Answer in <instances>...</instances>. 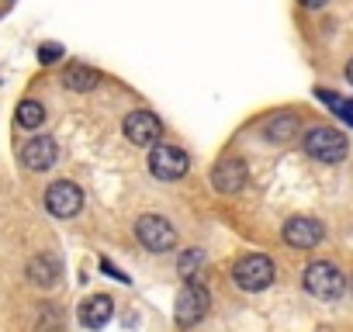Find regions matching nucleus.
I'll use <instances>...</instances> for the list:
<instances>
[{"label":"nucleus","instance_id":"obj_7","mask_svg":"<svg viewBox=\"0 0 353 332\" xmlns=\"http://www.w3.org/2000/svg\"><path fill=\"white\" fill-rule=\"evenodd\" d=\"M46 208L49 215L56 218H73L80 208H83V191L70 180H56L49 191H46Z\"/></svg>","mask_w":353,"mask_h":332},{"label":"nucleus","instance_id":"obj_9","mask_svg":"<svg viewBox=\"0 0 353 332\" xmlns=\"http://www.w3.org/2000/svg\"><path fill=\"white\" fill-rule=\"evenodd\" d=\"M56 156H59V145L49 135H35V138H28L21 145V163L28 166V170H35V174L49 170V166L56 163Z\"/></svg>","mask_w":353,"mask_h":332},{"label":"nucleus","instance_id":"obj_12","mask_svg":"<svg viewBox=\"0 0 353 332\" xmlns=\"http://www.w3.org/2000/svg\"><path fill=\"white\" fill-rule=\"evenodd\" d=\"M114 315V301L108 294H94L80 304V325L83 329H104Z\"/></svg>","mask_w":353,"mask_h":332},{"label":"nucleus","instance_id":"obj_22","mask_svg":"<svg viewBox=\"0 0 353 332\" xmlns=\"http://www.w3.org/2000/svg\"><path fill=\"white\" fill-rule=\"evenodd\" d=\"M346 80H350V83H353V59H350V63H346Z\"/></svg>","mask_w":353,"mask_h":332},{"label":"nucleus","instance_id":"obj_15","mask_svg":"<svg viewBox=\"0 0 353 332\" xmlns=\"http://www.w3.org/2000/svg\"><path fill=\"white\" fill-rule=\"evenodd\" d=\"M298 128H301V121H298V114H277V118H270L267 121V138L270 142H288V138H294L298 135Z\"/></svg>","mask_w":353,"mask_h":332},{"label":"nucleus","instance_id":"obj_16","mask_svg":"<svg viewBox=\"0 0 353 332\" xmlns=\"http://www.w3.org/2000/svg\"><path fill=\"white\" fill-rule=\"evenodd\" d=\"M46 121V107L39 101H21L18 104V125L21 128H39Z\"/></svg>","mask_w":353,"mask_h":332},{"label":"nucleus","instance_id":"obj_19","mask_svg":"<svg viewBox=\"0 0 353 332\" xmlns=\"http://www.w3.org/2000/svg\"><path fill=\"white\" fill-rule=\"evenodd\" d=\"M39 59H42L46 66L59 63V59H63V45H59V42H46V45L39 49Z\"/></svg>","mask_w":353,"mask_h":332},{"label":"nucleus","instance_id":"obj_13","mask_svg":"<svg viewBox=\"0 0 353 332\" xmlns=\"http://www.w3.org/2000/svg\"><path fill=\"white\" fill-rule=\"evenodd\" d=\"M59 277H63V263L56 260V256H49V253H42V256H35L32 263H28V280L35 284V287H56L59 284Z\"/></svg>","mask_w":353,"mask_h":332},{"label":"nucleus","instance_id":"obj_17","mask_svg":"<svg viewBox=\"0 0 353 332\" xmlns=\"http://www.w3.org/2000/svg\"><path fill=\"white\" fill-rule=\"evenodd\" d=\"M315 97H319L322 104H329V107H332V111L353 128V101H346V97H339V94H332V90H319Z\"/></svg>","mask_w":353,"mask_h":332},{"label":"nucleus","instance_id":"obj_18","mask_svg":"<svg viewBox=\"0 0 353 332\" xmlns=\"http://www.w3.org/2000/svg\"><path fill=\"white\" fill-rule=\"evenodd\" d=\"M205 263V253L201 249H188L184 256H181V263H176V270H181L184 277H198V267Z\"/></svg>","mask_w":353,"mask_h":332},{"label":"nucleus","instance_id":"obj_5","mask_svg":"<svg viewBox=\"0 0 353 332\" xmlns=\"http://www.w3.org/2000/svg\"><path fill=\"white\" fill-rule=\"evenodd\" d=\"M135 236H139V242H142L149 253H170V249L176 246L173 225H170L166 218H159V215H142V218L135 222Z\"/></svg>","mask_w":353,"mask_h":332},{"label":"nucleus","instance_id":"obj_11","mask_svg":"<svg viewBox=\"0 0 353 332\" xmlns=\"http://www.w3.org/2000/svg\"><path fill=\"white\" fill-rule=\"evenodd\" d=\"M212 184H215V191H222V194L243 191V184H246V163H243V159H222L215 170H212Z\"/></svg>","mask_w":353,"mask_h":332},{"label":"nucleus","instance_id":"obj_3","mask_svg":"<svg viewBox=\"0 0 353 332\" xmlns=\"http://www.w3.org/2000/svg\"><path fill=\"white\" fill-rule=\"evenodd\" d=\"M346 149H350L346 135L336 128H312L305 135V152L319 163H339V159H346Z\"/></svg>","mask_w":353,"mask_h":332},{"label":"nucleus","instance_id":"obj_1","mask_svg":"<svg viewBox=\"0 0 353 332\" xmlns=\"http://www.w3.org/2000/svg\"><path fill=\"white\" fill-rule=\"evenodd\" d=\"M305 291L315 294V298H322V301H336L346 291V277H343V270L336 263L319 260V263H312L305 270Z\"/></svg>","mask_w":353,"mask_h":332},{"label":"nucleus","instance_id":"obj_20","mask_svg":"<svg viewBox=\"0 0 353 332\" xmlns=\"http://www.w3.org/2000/svg\"><path fill=\"white\" fill-rule=\"evenodd\" d=\"M101 267H104V270H108V273H111L114 280H128V277H125V273H121V270H118V267H114L111 260H101Z\"/></svg>","mask_w":353,"mask_h":332},{"label":"nucleus","instance_id":"obj_8","mask_svg":"<svg viewBox=\"0 0 353 332\" xmlns=\"http://www.w3.org/2000/svg\"><path fill=\"white\" fill-rule=\"evenodd\" d=\"M281 236H284V242L291 249H312V246H319L325 239V229H322V222L298 215V218H288L284 222V232Z\"/></svg>","mask_w":353,"mask_h":332},{"label":"nucleus","instance_id":"obj_2","mask_svg":"<svg viewBox=\"0 0 353 332\" xmlns=\"http://www.w3.org/2000/svg\"><path fill=\"white\" fill-rule=\"evenodd\" d=\"M274 273L277 270H274L270 256H260V253H250V256L236 260V267H232V280L243 291H263V287H270L274 284Z\"/></svg>","mask_w":353,"mask_h":332},{"label":"nucleus","instance_id":"obj_4","mask_svg":"<svg viewBox=\"0 0 353 332\" xmlns=\"http://www.w3.org/2000/svg\"><path fill=\"white\" fill-rule=\"evenodd\" d=\"M149 174L156 180H181L188 174V152L176 149V145H166V142L152 145V152H149Z\"/></svg>","mask_w":353,"mask_h":332},{"label":"nucleus","instance_id":"obj_14","mask_svg":"<svg viewBox=\"0 0 353 332\" xmlns=\"http://www.w3.org/2000/svg\"><path fill=\"white\" fill-rule=\"evenodd\" d=\"M97 83H101V73L90 70V66H83V63H73V66L63 70V87H66V90H80V94H87V90H94Z\"/></svg>","mask_w":353,"mask_h":332},{"label":"nucleus","instance_id":"obj_21","mask_svg":"<svg viewBox=\"0 0 353 332\" xmlns=\"http://www.w3.org/2000/svg\"><path fill=\"white\" fill-rule=\"evenodd\" d=\"M325 0H301V8H308V11H315V8H322Z\"/></svg>","mask_w":353,"mask_h":332},{"label":"nucleus","instance_id":"obj_10","mask_svg":"<svg viewBox=\"0 0 353 332\" xmlns=\"http://www.w3.org/2000/svg\"><path fill=\"white\" fill-rule=\"evenodd\" d=\"M121 128H125V138L132 145H152L159 138V118L152 111H132Z\"/></svg>","mask_w":353,"mask_h":332},{"label":"nucleus","instance_id":"obj_6","mask_svg":"<svg viewBox=\"0 0 353 332\" xmlns=\"http://www.w3.org/2000/svg\"><path fill=\"white\" fill-rule=\"evenodd\" d=\"M208 304H212L208 291L191 280L181 294H176V311H173V315H176V325H184V329H188V325H198V322L208 315Z\"/></svg>","mask_w":353,"mask_h":332}]
</instances>
